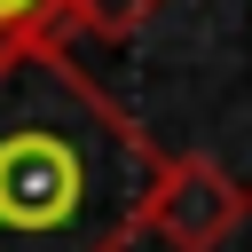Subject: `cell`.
Segmentation results:
<instances>
[{
  "instance_id": "6da1fadb",
  "label": "cell",
  "mask_w": 252,
  "mask_h": 252,
  "mask_svg": "<svg viewBox=\"0 0 252 252\" xmlns=\"http://www.w3.org/2000/svg\"><path fill=\"white\" fill-rule=\"evenodd\" d=\"M158 158L63 39L0 47V252H126Z\"/></svg>"
},
{
  "instance_id": "7a4b0ae2",
  "label": "cell",
  "mask_w": 252,
  "mask_h": 252,
  "mask_svg": "<svg viewBox=\"0 0 252 252\" xmlns=\"http://www.w3.org/2000/svg\"><path fill=\"white\" fill-rule=\"evenodd\" d=\"M244 220V189L205 158V150H165L150 205H142V236L173 244V252H220Z\"/></svg>"
},
{
  "instance_id": "3957f363",
  "label": "cell",
  "mask_w": 252,
  "mask_h": 252,
  "mask_svg": "<svg viewBox=\"0 0 252 252\" xmlns=\"http://www.w3.org/2000/svg\"><path fill=\"white\" fill-rule=\"evenodd\" d=\"M158 8H165V0H63V24H79V32H94V39H126V32H142Z\"/></svg>"
},
{
  "instance_id": "277c9868",
  "label": "cell",
  "mask_w": 252,
  "mask_h": 252,
  "mask_svg": "<svg viewBox=\"0 0 252 252\" xmlns=\"http://www.w3.org/2000/svg\"><path fill=\"white\" fill-rule=\"evenodd\" d=\"M63 32V0H0V47H32Z\"/></svg>"
},
{
  "instance_id": "5b68a950",
  "label": "cell",
  "mask_w": 252,
  "mask_h": 252,
  "mask_svg": "<svg viewBox=\"0 0 252 252\" xmlns=\"http://www.w3.org/2000/svg\"><path fill=\"white\" fill-rule=\"evenodd\" d=\"M244 213H252V189H244Z\"/></svg>"
}]
</instances>
